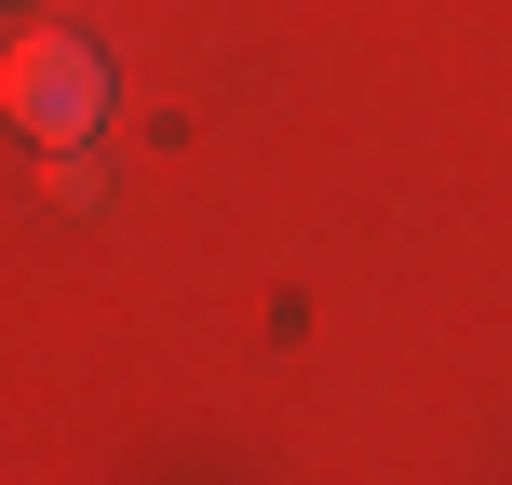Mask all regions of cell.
<instances>
[{
    "label": "cell",
    "instance_id": "1",
    "mask_svg": "<svg viewBox=\"0 0 512 485\" xmlns=\"http://www.w3.org/2000/svg\"><path fill=\"white\" fill-rule=\"evenodd\" d=\"M0 108H14L27 135H54V149H81V135H95V108H108V68L68 41V27H27V41L0 54Z\"/></svg>",
    "mask_w": 512,
    "mask_h": 485
}]
</instances>
